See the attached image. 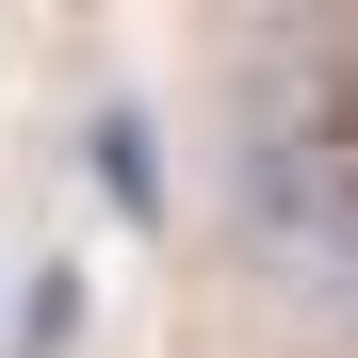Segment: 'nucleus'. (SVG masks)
<instances>
[{"mask_svg":"<svg viewBox=\"0 0 358 358\" xmlns=\"http://www.w3.org/2000/svg\"><path fill=\"white\" fill-rule=\"evenodd\" d=\"M82 163H98V196H114V212H163V163H147V114H98V131H82Z\"/></svg>","mask_w":358,"mask_h":358,"instance_id":"2","label":"nucleus"},{"mask_svg":"<svg viewBox=\"0 0 358 358\" xmlns=\"http://www.w3.org/2000/svg\"><path fill=\"white\" fill-rule=\"evenodd\" d=\"M245 228H261V261L310 293V310L358 326V147H342V131L277 114V131L245 147Z\"/></svg>","mask_w":358,"mask_h":358,"instance_id":"1","label":"nucleus"}]
</instances>
